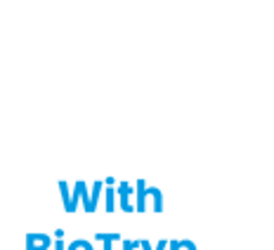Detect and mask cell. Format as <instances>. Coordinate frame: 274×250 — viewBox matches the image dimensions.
<instances>
[{"label": "cell", "mask_w": 274, "mask_h": 250, "mask_svg": "<svg viewBox=\"0 0 274 250\" xmlns=\"http://www.w3.org/2000/svg\"><path fill=\"white\" fill-rule=\"evenodd\" d=\"M130 248H132V243H125V250H130Z\"/></svg>", "instance_id": "7a4b0ae2"}, {"label": "cell", "mask_w": 274, "mask_h": 250, "mask_svg": "<svg viewBox=\"0 0 274 250\" xmlns=\"http://www.w3.org/2000/svg\"><path fill=\"white\" fill-rule=\"evenodd\" d=\"M107 210L113 213V191H107Z\"/></svg>", "instance_id": "6da1fadb"}]
</instances>
